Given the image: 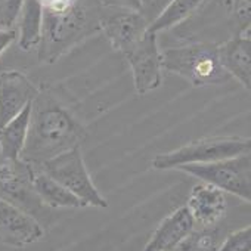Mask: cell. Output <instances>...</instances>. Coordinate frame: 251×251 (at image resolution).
Returning <instances> with one entry per match:
<instances>
[{"label":"cell","mask_w":251,"mask_h":251,"mask_svg":"<svg viewBox=\"0 0 251 251\" xmlns=\"http://www.w3.org/2000/svg\"><path fill=\"white\" fill-rule=\"evenodd\" d=\"M86 136L87 132L68 96L50 84H43L31 102L27 139L20 158L39 166L78 148Z\"/></svg>","instance_id":"cell-1"},{"label":"cell","mask_w":251,"mask_h":251,"mask_svg":"<svg viewBox=\"0 0 251 251\" xmlns=\"http://www.w3.org/2000/svg\"><path fill=\"white\" fill-rule=\"evenodd\" d=\"M43 11L39 59L56 62L83 40L100 31V0H39Z\"/></svg>","instance_id":"cell-2"},{"label":"cell","mask_w":251,"mask_h":251,"mask_svg":"<svg viewBox=\"0 0 251 251\" xmlns=\"http://www.w3.org/2000/svg\"><path fill=\"white\" fill-rule=\"evenodd\" d=\"M250 8L251 0H202L186 21L163 34H169L173 45H220L250 33Z\"/></svg>","instance_id":"cell-3"},{"label":"cell","mask_w":251,"mask_h":251,"mask_svg":"<svg viewBox=\"0 0 251 251\" xmlns=\"http://www.w3.org/2000/svg\"><path fill=\"white\" fill-rule=\"evenodd\" d=\"M161 67L195 87L223 84L230 80L220 64L217 45L210 43L167 46L161 50Z\"/></svg>","instance_id":"cell-4"},{"label":"cell","mask_w":251,"mask_h":251,"mask_svg":"<svg viewBox=\"0 0 251 251\" xmlns=\"http://www.w3.org/2000/svg\"><path fill=\"white\" fill-rule=\"evenodd\" d=\"M251 144L247 138L238 136H214L198 139L183 145L175 151L155 155L152 167L157 170L176 169L183 164L211 163L219 160L232 158L241 154H250Z\"/></svg>","instance_id":"cell-5"},{"label":"cell","mask_w":251,"mask_h":251,"mask_svg":"<svg viewBox=\"0 0 251 251\" xmlns=\"http://www.w3.org/2000/svg\"><path fill=\"white\" fill-rule=\"evenodd\" d=\"M183 173H188L205 183H210L223 192L239 197L241 200L251 201V157L250 154H241L232 158L183 164L176 167Z\"/></svg>","instance_id":"cell-6"},{"label":"cell","mask_w":251,"mask_h":251,"mask_svg":"<svg viewBox=\"0 0 251 251\" xmlns=\"http://www.w3.org/2000/svg\"><path fill=\"white\" fill-rule=\"evenodd\" d=\"M53 180L61 183L75 197H78L86 205L105 208L108 207L106 200L99 194L95 183L92 182L83 155L78 148H73L67 152H62L39 166H33Z\"/></svg>","instance_id":"cell-7"},{"label":"cell","mask_w":251,"mask_h":251,"mask_svg":"<svg viewBox=\"0 0 251 251\" xmlns=\"http://www.w3.org/2000/svg\"><path fill=\"white\" fill-rule=\"evenodd\" d=\"M33 177L34 169L30 163L0 157V200L20 207L43 225L46 205L34 189Z\"/></svg>","instance_id":"cell-8"},{"label":"cell","mask_w":251,"mask_h":251,"mask_svg":"<svg viewBox=\"0 0 251 251\" xmlns=\"http://www.w3.org/2000/svg\"><path fill=\"white\" fill-rule=\"evenodd\" d=\"M124 58L132 68L135 89L139 95H145L161 86V49L157 34L147 31L130 50L124 53Z\"/></svg>","instance_id":"cell-9"},{"label":"cell","mask_w":251,"mask_h":251,"mask_svg":"<svg viewBox=\"0 0 251 251\" xmlns=\"http://www.w3.org/2000/svg\"><path fill=\"white\" fill-rule=\"evenodd\" d=\"M148 25L141 12L127 9L105 8L100 20V31L106 36L111 46L123 55L145 36Z\"/></svg>","instance_id":"cell-10"},{"label":"cell","mask_w":251,"mask_h":251,"mask_svg":"<svg viewBox=\"0 0 251 251\" xmlns=\"http://www.w3.org/2000/svg\"><path fill=\"white\" fill-rule=\"evenodd\" d=\"M43 236V225L36 217L5 200H0V244L24 248Z\"/></svg>","instance_id":"cell-11"},{"label":"cell","mask_w":251,"mask_h":251,"mask_svg":"<svg viewBox=\"0 0 251 251\" xmlns=\"http://www.w3.org/2000/svg\"><path fill=\"white\" fill-rule=\"evenodd\" d=\"M39 87L21 71L0 73V127L18 115L37 96Z\"/></svg>","instance_id":"cell-12"},{"label":"cell","mask_w":251,"mask_h":251,"mask_svg":"<svg viewBox=\"0 0 251 251\" xmlns=\"http://www.w3.org/2000/svg\"><path fill=\"white\" fill-rule=\"evenodd\" d=\"M186 207L195 225L198 223L202 229L213 227L226 213V197L222 189L202 182L191 189Z\"/></svg>","instance_id":"cell-13"},{"label":"cell","mask_w":251,"mask_h":251,"mask_svg":"<svg viewBox=\"0 0 251 251\" xmlns=\"http://www.w3.org/2000/svg\"><path fill=\"white\" fill-rule=\"evenodd\" d=\"M219 59L230 78H236L248 92L251 89V39L250 33L235 36L217 45Z\"/></svg>","instance_id":"cell-14"},{"label":"cell","mask_w":251,"mask_h":251,"mask_svg":"<svg viewBox=\"0 0 251 251\" xmlns=\"http://www.w3.org/2000/svg\"><path fill=\"white\" fill-rule=\"evenodd\" d=\"M195 230V220L186 205L176 208L170 213L154 230L144 251H166L183 239H186Z\"/></svg>","instance_id":"cell-15"},{"label":"cell","mask_w":251,"mask_h":251,"mask_svg":"<svg viewBox=\"0 0 251 251\" xmlns=\"http://www.w3.org/2000/svg\"><path fill=\"white\" fill-rule=\"evenodd\" d=\"M33 169H34V177H33L34 189L46 207H50V208L87 207L78 197H75L73 192H70L61 183L53 180L50 176H48L46 173H43L42 170H39L36 167H33Z\"/></svg>","instance_id":"cell-16"},{"label":"cell","mask_w":251,"mask_h":251,"mask_svg":"<svg viewBox=\"0 0 251 251\" xmlns=\"http://www.w3.org/2000/svg\"><path fill=\"white\" fill-rule=\"evenodd\" d=\"M31 103H28L18 115L0 127V157L20 158L25 145Z\"/></svg>","instance_id":"cell-17"},{"label":"cell","mask_w":251,"mask_h":251,"mask_svg":"<svg viewBox=\"0 0 251 251\" xmlns=\"http://www.w3.org/2000/svg\"><path fill=\"white\" fill-rule=\"evenodd\" d=\"M20 39L18 45L23 50H31L39 46L42 39L43 11L39 0H24L20 15Z\"/></svg>","instance_id":"cell-18"},{"label":"cell","mask_w":251,"mask_h":251,"mask_svg":"<svg viewBox=\"0 0 251 251\" xmlns=\"http://www.w3.org/2000/svg\"><path fill=\"white\" fill-rule=\"evenodd\" d=\"M202 0H170V3L164 8V11L148 25V31L154 34H163L177 27L183 21H186L195 9L200 6Z\"/></svg>","instance_id":"cell-19"},{"label":"cell","mask_w":251,"mask_h":251,"mask_svg":"<svg viewBox=\"0 0 251 251\" xmlns=\"http://www.w3.org/2000/svg\"><path fill=\"white\" fill-rule=\"evenodd\" d=\"M217 250V232L213 227H201L194 230L186 239L176 247L166 251H216Z\"/></svg>","instance_id":"cell-20"},{"label":"cell","mask_w":251,"mask_h":251,"mask_svg":"<svg viewBox=\"0 0 251 251\" xmlns=\"http://www.w3.org/2000/svg\"><path fill=\"white\" fill-rule=\"evenodd\" d=\"M24 0H0V28H14L23 11Z\"/></svg>","instance_id":"cell-21"},{"label":"cell","mask_w":251,"mask_h":251,"mask_svg":"<svg viewBox=\"0 0 251 251\" xmlns=\"http://www.w3.org/2000/svg\"><path fill=\"white\" fill-rule=\"evenodd\" d=\"M251 247V227H242L233 233H230L225 242L217 247L216 251H244V250H250Z\"/></svg>","instance_id":"cell-22"},{"label":"cell","mask_w":251,"mask_h":251,"mask_svg":"<svg viewBox=\"0 0 251 251\" xmlns=\"http://www.w3.org/2000/svg\"><path fill=\"white\" fill-rule=\"evenodd\" d=\"M170 3V0H139V12L151 24Z\"/></svg>","instance_id":"cell-23"},{"label":"cell","mask_w":251,"mask_h":251,"mask_svg":"<svg viewBox=\"0 0 251 251\" xmlns=\"http://www.w3.org/2000/svg\"><path fill=\"white\" fill-rule=\"evenodd\" d=\"M100 3L105 8L114 9H127V11H138L139 12V0H100Z\"/></svg>","instance_id":"cell-24"},{"label":"cell","mask_w":251,"mask_h":251,"mask_svg":"<svg viewBox=\"0 0 251 251\" xmlns=\"http://www.w3.org/2000/svg\"><path fill=\"white\" fill-rule=\"evenodd\" d=\"M17 40V31L14 28L5 30L0 28V56L3 55V52Z\"/></svg>","instance_id":"cell-25"},{"label":"cell","mask_w":251,"mask_h":251,"mask_svg":"<svg viewBox=\"0 0 251 251\" xmlns=\"http://www.w3.org/2000/svg\"><path fill=\"white\" fill-rule=\"evenodd\" d=\"M244 251H251V250H244Z\"/></svg>","instance_id":"cell-26"}]
</instances>
